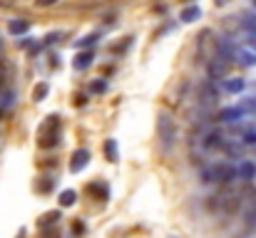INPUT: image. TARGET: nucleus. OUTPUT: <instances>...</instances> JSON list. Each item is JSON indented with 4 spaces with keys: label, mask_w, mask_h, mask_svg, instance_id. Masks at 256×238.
<instances>
[{
    "label": "nucleus",
    "mask_w": 256,
    "mask_h": 238,
    "mask_svg": "<svg viewBox=\"0 0 256 238\" xmlns=\"http://www.w3.org/2000/svg\"><path fill=\"white\" fill-rule=\"evenodd\" d=\"M226 67H229V60H224V57H219V55H216L214 60H209V65H206V72H209V79L224 77Z\"/></svg>",
    "instance_id": "nucleus-6"
},
{
    "label": "nucleus",
    "mask_w": 256,
    "mask_h": 238,
    "mask_svg": "<svg viewBox=\"0 0 256 238\" xmlns=\"http://www.w3.org/2000/svg\"><path fill=\"white\" fill-rule=\"evenodd\" d=\"M58 127H60L58 117H50L48 127H42V144L45 147H55L58 144Z\"/></svg>",
    "instance_id": "nucleus-5"
},
{
    "label": "nucleus",
    "mask_w": 256,
    "mask_h": 238,
    "mask_svg": "<svg viewBox=\"0 0 256 238\" xmlns=\"http://www.w3.org/2000/svg\"><path fill=\"white\" fill-rule=\"evenodd\" d=\"M214 171H216V181L219 184H232L234 179H239V174H236V166L234 164H214Z\"/></svg>",
    "instance_id": "nucleus-3"
},
{
    "label": "nucleus",
    "mask_w": 256,
    "mask_h": 238,
    "mask_svg": "<svg viewBox=\"0 0 256 238\" xmlns=\"http://www.w3.org/2000/svg\"><path fill=\"white\" fill-rule=\"evenodd\" d=\"M58 37H60V32H52V35H48L42 40V45H52V42H58Z\"/></svg>",
    "instance_id": "nucleus-25"
},
{
    "label": "nucleus",
    "mask_w": 256,
    "mask_h": 238,
    "mask_svg": "<svg viewBox=\"0 0 256 238\" xmlns=\"http://www.w3.org/2000/svg\"><path fill=\"white\" fill-rule=\"evenodd\" d=\"M244 87H246V79H242V77H232L224 82V89L229 94H239V92H244Z\"/></svg>",
    "instance_id": "nucleus-12"
},
{
    "label": "nucleus",
    "mask_w": 256,
    "mask_h": 238,
    "mask_svg": "<svg viewBox=\"0 0 256 238\" xmlns=\"http://www.w3.org/2000/svg\"><path fill=\"white\" fill-rule=\"evenodd\" d=\"M202 17V7L199 5H186L182 12H179V20H184V22H194V20H199Z\"/></svg>",
    "instance_id": "nucleus-11"
},
{
    "label": "nucleus",
    "mask_w": 256,
    "mask_h": 238,
    "mask_svg": "<svg viewBox=\"0 0 256 238\" xmlns=\"http://www.w3.org/2000/svg\"><path fill=\"white\" fill-rule=\"evenodd\" d=\"M97 42V35H87V37H82L80 42H78V47H92Z\"/></svg>",
    "instance_id": "nucleus-21"
},
{
    "label": "nucleus",
    "mask_w": 256,
    "mask_h": 238,
    "mask_svg": "<svg viewBox=\"0 0 256 238\" xmlns=\"http://www.w3.org/2000/svg\"><path fill=\"white\" fill-rule=\"evenodd\" d=\"M244 109L242 107H224L222 112H219V122H224V124H234V122H239V119H244Z\"/></svg>",
    "instance_id": "nucleus-7"
},
{
    "label": "nucleus",
    "mask_w": 256,
    "mask_h": 238,
    "mask_svg": "<svg viewBox=\"0 0 256 238\" xmlns=\"http://www.w3.org/2000/svg\"><path fill=\"white\" fill-rule=\"evenodd\" d=\"M90 191H92V194H97V191H100V194H102V199L107 196V186H104V184H92V186H90Z\"/></svg>",
    "instance_id": "nucleus-23"
},
{
    "label": "nucleus",
    "mask_w": 256,
    "mask_h": 238,
    "mask_svg": "<svg viewBox=\"0 0 256 238\" xmlns=\"http://www.w3.org/2000/svg\"><path fill=\"white\" fill-rule=\"evenodd\" d=\"M55 0H38V5H52Z\"/></svg>",
    "instance_id": "nucleus-27"
},
{
    "label": "nucleus",
    "mask_w": 256,
    "mask_h": 238,
    "mask_svg": "<svg viewBox=\"0 0 256 238\" xmlns=\"http://www.w3.org/2000/svg\"><path fill=\"white\" fill-rule=\"evenodd\" d=\"M199 179H202L204 184H214V181H216V171H214V166H202Z\"/></svg>",
    "instance_id": "nucleus-15"
},
{
    "label": "nucleus",
    "mask_w": 256,
    "mask_h": 238,
    "mask_svg": "<svg viewBox=\"0 0 256 238\" xmlns=\"http://www.w3.org/2000/svg\"><path fill=\"white\" fill-rule=\"evenodd\" d=\"M242 109H244V112H256V97H252V99H246V102L242 104Z\"/></svg>",
    "instance_id": "nucleus-24"
},
{
    "label": "nucleus",
    "mask_w": 256,
    "mask_h": 238,
    "mask_svg": "<svg viewBox=\"0 0 256 238\" xmlns=\"http://www.w3.org/2000/svg\"><path fill=\"white\" fill-rule=\"evenodd\" d=\"M224 2H229V0H216V5H224Z\"/></svg>",
    "instance_id": "nucleus-29"
},
{
    "label": "nucleus",
    "mask_w": 256,
    "mask_h": 238,
    "mask_svg": "<svg viewBox=\"0 0 256 238\" xmlns=\"http://www.w3.org/2000/svg\"><path fill=\"white\" fill-rule=\"evenodd\" d=\"M236 174H239V179H242V181H254V176H256L254 161L244 159V161H242V164L236 166Z\"/></svg>",
    "instance_id": "nucleus-9"
},
{
    "label": "nucleus",
    "mask_w": 256,
    "mask_h": 238,
    "mask_svg": "<svg viewBox=\"0 0 256 238\" xmlns=\"http://www.w3.org/2000/svg\"><path fill=\"white\" fill-rule=\"evenodd\" d=\"M75 201H78V194H75V191H70V189H68V191H62V194H60V206H72Z\"/></svg>",
    "instance_id": "nucleus-17"
},
{
    "label": "nucleus",
    "mask_w": 256,
    "mask_h": 238,
    "mask_svg": "<svg viewBox=\"0 0 256 238\" xmlns=\"http://www.w3.org/2000/svg\"><path fill=\"white\" fill-rule=\"evenodd\" d=\"M42 97H48V84H45V82H40V84L35 87V92H32V99H35V102H42Z\"/></svg>",
    "instance_id": "nucleus-19"
},
{
    "label": "nucleus",
    "mask_w": 256,
    "mask_h": 238,
    "mask_svg": "<svg viewBox=\"0 0 256 238\" xmlns=\"http://www.w3.org/2000/svg\"><path fill=\"white\" fill-rule=\"evenodd\" d=\"M28 30H30V20H25V17H15V20L8 22V32L10 35H25Z\"/></svg>",
    "instance_id": "nucleus-10"
},
{
    "label": "nucleus",
    "mask_w": 256,
    "mask_h": 238,
    "mask_svg": "<svg viewBox=\"0 0 256 238\" xmlns=\"http://www.w3.org/2000/svg\"><path fill=\"white\" fill-rule=\"evenodd\" d=\"M104 154H107L110 161H117V159H120V154H117V142H114V139H107V142H104Z\"/></svg>",
    "instance_id": "nucleus-16"
},
{
    "label": "nucleus",
    "mask_w": 256,
    "mask_h": 238,
    "mask_svg": "<svg viewBox=\"0 0 256 238\" xmlns=\"http://www.w3.org/2000/svg\"><path fill=\"white\" fill-rule=\"evenodd\" d=\"M236 62L244 67H256V55L249 50H236Z\"/></svg>",
    "instance_id": "nucleus-13"
},
{
    "label": "nucleus",
    "mask_w": 256,
    "mask_h": 238,
    "mask_svg": "<svg viewBox=\"0 0 256 238\" xmlns=\"http://www.w3.org/2000/svg\"><path fill=\"white\" fill-rule=\"evenodd\" d=\"M249 42H252V45H254V47H256V32H254V35H252V37H249Z\"/></svg>",
    "instance_id": "nucleus-28"
},
{
    "label": "nucleus",
    "mask_w": 256,
    "mask_h": 238,
    "mask_svg": "<svg viewBox=\"0 0 256 238\" xmlns=\"http://www.w3.org/2000/svg\"><path fill=\"white\" fill-rule=\"evenodd\" d=\"M157 132H160V139H162L164 152H172L176 147V142H179V127H176V122H174L172 114L162 112L157 117Z\"/></svg>",
    "instance_id": "nucleus-1"
},
{
    "label": "nucleus",
    "mask_w": 256,
    "mask_h": 238,
    "mask_svg": "<svg viewBox=\"0 0 256 238\" xmlns=\"http://www.w3.org/2000/svg\"><path fill=\"white\" fill-rule=\"evenodd\" d=\"M242 144L244 147H256V129H246L242 134Z\"/></svg>",
    "instance_id": "nucleus-18"
},
{
    "label": "nucleus",
    "mask_w": 256,
    "mask_h": 238,
    "mask_svg": "<svg viewBox=\"0 0 256 238\" xmlns=\"http://www.w3.org/2000/svg\"><path fill=\"white\" fill-rule=\"evenodd\" d=\"M246 224H249L252 229H256V211H252V214H249V219H246Z\"/></svg>",
    "instance_id": "nucleus-26"
},
{
    "label": "nucleus",
    "mask_w": 256,
    "mask_h": 238,
    "mask_svg": "<svg viewBox=\"0 0 256 238\" xmlns=\"http://www.w3.org/2000/svg\"><path fill=\"white\" fill-rule=\"evenodd\" d=\"M242 25H244L246 30H252V32H256V17H254V15L244 17V20H242Z\"/></svg>",
    "instance_id": "nucleus-22"
},
{
    "label": "nucleus",
    "mask_w": 256,
    "mask_h": 238,
    "mask_svg": "<svg viewBox=\"0 0 256 238\" xmlns=\"http://www.w3.org/2000/svg\"><path fill=\"white\" fill-rule=\"evenodd\" d=\"M199 99H202V107H214V104H216V99H219V89H216L214 79H204L202 92H199Z\"/></svg>",
    "instance_id": "nucleus-2"
},
{
    "label": "nucleus",
    "mask_w": 256,
    "mask_h": 238,
    "mask_svg": "<svg viewBox=\"0 0 256 238\" xmlns=\"http://www.w3.org/2000/svg\"><path fill=\"white\" fill-rule=\"evenodd\" d=\"M254 5H256V0H254Z\"/></svg>",
    "instance_id": "nucleus-30"
},
{
    "label": "nucleus",
    "mask_w": 256,
    "mask_h": 238,
    "mask_svg": "<svg viewBox=\"0 0 256 238\" xmlns=\"http://www.w3.org/2000/svg\"><path fill=\"white\" fill-rule=\"evenodd\" d=\"M90 92H94V94H102V92H107V82H104V79H94V82L90 84Z\"/></svg>",
    "instance_id": "nucleus-20"
},
{
    "label": "nucleus",
    "mask_w": 256,
    "mask_h": 238,
    "mask_svg": "<svg viewBox=\"0 0 256 238\" xmlns=\"http://www.w3.org/2000/svg\"><path fill=\"white\" fill-rule=\"evenodd\" d=\"M87 164H90V152H87V149H78V152L72 154V161H70V171L78 174V171L85 169Z\"/></svg>",
    "instance_id": "nucleus-8"
},
{
    "label": "nucleus",
    "mask_w": 256,
    "mask_h": 238,
    "mask_svg": "<svg viewBox=\"0 0 256 238\" xmlns=\"http://www.w3.org/2000/svg\"><path fill=\"white\" fill-rule=\"evenodd\" d=\"M222 147H226V137H224L222 132L212 129V132L204 134V139H202V149H222Z\"/></svg>",
    "instance_id": "nucleus-4"
},
{
    "label": "nucleus",
    "mask_w": 256,
    "mask_h": 238,
    "mask_svg": "<svg viewBox=\"0 0 256 238\" xmlns=\"http://www.w3.org/2000/svg\"><path fill=\"white\" fill-rule=\"evenodd\" d=\"M92 60H94V57H92V52H80V55L75 57L72 67H75V70H87V67L92 65Z\"/></svg>",
    "instance_id": "nucleus-14"
}]
</instances>
